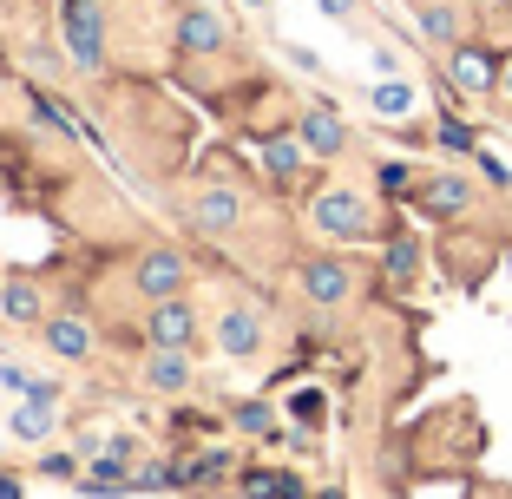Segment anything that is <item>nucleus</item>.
<instances>
[{"label":"nucleus","instance_id":"obj_1","mask_svg":"<svg viewBox=\"0 0 512 499\" xmlns=\"http://www.w3.org/2000/svg\"><path fill=\"white\" fill-rule=\"evenodd\" d=\"M60 33H66V53H73L79 73H99L106 66V14H99V0H66Z\"/></svg>","mask_w":512,"mask_h":499},{"label":"nucleus","instance_id":"obj_2","mask_svg":"<svg viewBox=\"0 0 512 499\" xmlns=\"http://www.w3.org/2000/svg\"><path fill=\"white\" fill-rule=\"evenodd\" d=\"M309 217H316V230H329L335 243H362L375 237V217H368V204L355 191H322L316 204H309Z\"/></svg>","mask_w":512,"mask_h":499},{"label":"nucleus","instance_id":"obj_3","mask_svg":"<svg viewBox=\"0 0 512 499\" xmlns=\"http://www.w3.org/2000/svg\"><path fill=\"white\" fill-rule=\"evenodd\" d=\"M132 283H138V296H145V303H165V296H178V289H184V257L158 243V250H145V257H138Z\"/></svg>","mask_w":512,"mask_h":499},{"label":"nucleus","instance_id":"obj_4","mask_svg":"<svg viewBox=\"0 0 512 499\" xmlns=\"http://www.w3.org/2000/svg\"><path fill=\"white\" fill-rule=\"evenodd\" d=\"M191 224L204 230V237H230V230L243 224V197L230 191V184H211V191L191 197Z\"/></svg>","mask_w":512,"mask_h":499},{"label":"nucleus","instance_id":"obj_5","mask_svg":"<svg viewBox=\"0 0 512 499\" xmlns=\"http://www.w3.org/2000/svg\"><path fill=\"white\" fill-rule=\"evenodd\" d=\"M302 296L322 303V309H335V303L355 296V276H348V263H335V257H309L302 263Z\"/></svg>","mask_w":512,"mask_h":499},{"label":"nucleus","instance_id":"obj_6","mask_svg":"<svg viewBox=\"0 0 512 499\" xmlns=\"http://www.w3.org/2000/svg\"><path fill=\"white\" fill-rule=\"evenodd\" d=\"M145 335H151V348H191V335H197L191 303H184V296H165V303H151Z\"/></svg>","mask_w":512,"mask_h":499},{"label":"nucleus","instance_id":"obj_7","mask_svg":"<svg viewBox=\"0 0 512 499\" xmlns=\"http://www.w3.org/2000/svg\"><path fill=\"white\" fill-rule=\"evenodd\" d=\"M447 79L460 92H493L499 86V60L480 46H447Z\"/></svg>","mask_w":512,"mask_h":499},{"label":"nucleus","instance_id":"obj_8","mask_svg":"<svg viewBox=\"0 0 512 499\" xmlns=\"http://www.w3.org/2000/svg\"><path fill=\"white\" fill-rule=\"evenodd\" d=\"M217 348H224L230 362H250L256 348H263V322H256V309H237V303H230L224 316H217Z\"/></svg>","mask_w":512,"mask_h":499},{"label":"nucleus","instance_id":"obj_9","mask_svg":"<svg viewBox=\"0 0 512 499\" xmlns=\"http://www.w3.org/2000/svg\"><path fill=\"white\" fill-rule=\"evenodd\" d=\"M145 388H158V394L191 388V362H184V348H151V362H145Z\"/></svg>","mask_w":512,"mask_h":499},{"label":"nucleus","instance_id":"obj_10","mask_svg":"<svg viewBox=\"0 0 512 499\" xmlns=\"http://www.w3.org/2000/svg\"><path fill=\"white\" fill-rule=\"evenodd\" d=\"M473 204V184L467 178H427L421 184V211H434V217H460Z\"/></svg>","mask_w":512,"mask_h":499},{"label":"nucleus","instance_id":"obj_11","mask_svg":"<svg viewBox=\"0 0 512 499\" xmlns=\"http://www.w3.org/2000/svg\"><path fill=\"white\" fill-rule=\"evenodd\" d=\"M46 348L66 355V362H86V355H92V329L79 316H53V322H46Z\"/></svg>","mask_w":512,"mask_h":499},{"label":"nucleus","instance_id":"obj_12","mask_svg":"<svg viewBox=\"0 0 512 499\" xmlns=\"http://www.w3.org/2000/svg\"><path fill=\"white\" fill-rule=\"evenodd\" d=\"M178 46L184 53H217V46H224V20L204 14V7H191V14L178 20Z\"/></svg>","mask_w":512,"mask_h":499},{"label":"nucleus","instance_id":"obj_13","mask_svg":"<svg viewBox=\"0 0 512 499\" xmlns=\"http://www.w3.org/2000/svg\"><path fill=\"white\" fill-rule=\"evenodd\" d=\"M296 138L309 145V152H322V158H335L348 145V132H342V119H335V112H309V119L296 125Z\"/></svg>","mask_w":512,"mask_h":499},{"label":"nucleus","instance_id":"obj_14","mask_svg":"<svg viewBox=\"0 0 512 499\" xmlns=\"http://www.w3.org/2000/svg\"><path fill=\"white\" fill-rule=\"evenodd\" d=\"M421 40L427 46H460V7H447V0L421 7Z\"/></svg>","mask_w":512,"mask_h":499},{"label":"nucleus","instance_id":"obj_15","mask_svg":"<svg viewBox=\"0 0 512 499\" xmlns=\"http://www.w3.org/2000/svg\"><path fill=\"white\" fill-rule=\"evenodd\" d=\"M263 165H270L276 184H289L302 171V138H270V145H263Z\"/></svg>","mask_w":512,"mask_h":499},{"label":"nucleus","instance_id":"obj_16","mask_svg":"<svg viewBox=\"0 0 512 499\" xmlns=\"http://www.w3.org/2000/svg\"><path fill=\"white\" fill-rule=\"evenodd\" d=\"M0 316L7 322H40V289L33 283H7L0 289Z\"/></svg>","mask_w":512,"mask_h":499},{"label":"nucleus","instance_id":"obj_17","mask_svg":"<svg viewBox=\"0 0 512 499\" xmlns=\"http://www.w3.org/2000/svg\"><path fill=\"white\" fill-rule=\"evenodd\" d=\"M46 434H53V408L20 401V408H14V440H27V447H33V440H46Z\"/></svg>","mask_w":512,"mask_h":499},{"label":"nucleus","instance_id":"obj_18","mask_svg":"<svg viewBox=\"0 0 512 499\" xmlns=\"http://www.w3.org/2000/svg\"><path fill=\"white\" fill-rule=\"evenodd\" d=\"M375 112H381V119H401V112H414V86H407V79L375 86Z\"/></svg>","mask_w":512,"mask_h":499},{"label":"nucleus","instance_id":"obj_19","mask_svg":"<svg viewBox=\"0 0 512 499\" xmlns=\"http://www.w3.org/2000/svg\"><path fill=\"white\" fill-rule=\"evenodd\" d=\"M414 263H421L414 237H394V243H388V283H407V276H414Z\"/></svg>","mask_w":512,"mask_h":499},{"label":"nucleus","instance_id":"obj_20","mask_svg":"<svg viewBox=\"0 0 512 499\" xmlns=\"http://www.w3.org/2000/svg\"><path fill=\"white\" fill-rule=\"evenodd\" d=\"M237 427H243V434H276V414L256 408V401H243V408H237Z\"/></svg>","mask_w":512,"mask_h":499},{"label":"nucleus","instance_id":"obj_21","mask_svg":"<svg viewBox=\"0 0 512 499\" xmlns=\"http://www.w3.org/2000/svg\"><path fill=\"white\" fill-rule=\"evenodd\" d=\"M440 145H447V152H480V145H473V125H460V119L440 125Z\"/></svg>","mask_w":512,"mask_h":499},{"label":"nucleus","instance_id":"obj_22","mask_svg":"<svg viewBox=\"0 0 512 499\" xmlns=\"http://www.w3.org/2000/svg\"><path fill=\"white\" fill-rule=\"evenodd\" d=\"M27 401H40V408H60V381H27Z\"/></svg>","mask_w":512,"mask_h":499},{"label":"nucleus","instance_id":"obj_23","mask_svg":"<svg viewBox=\"0 0 512 499\" xmlns=\"http://www.w3.org/2000/svg\"><path fill=\"white\" fill-rule=\"evenodd\" d=\"M407 184H414V171H407V165H381V191H407Z\"/></svg>","mask_w":512,"mask_h":499},{"label":"nucleus","instance_id":"obj_24","mask_svg":"<svg viewBox=\"0 0 512 499\" xmlns=\"http://www.w3.org/2000/svg\"><path fill=\"white\" fill-rule=\"evenodd\" d=\"M480 171H486V178H493V184H512V171H506V158H493V152H480Z\"/></svg>","mask_w":512,"mask_h":499},{"label":"nucleus","instance_id":"obj_25","mask_svg":"<svg viewBox=\"0 0 512 499\" xmlns=\"http://www.w3.org/2000/svg\"><path fill=\"white\" fill-rule=\"evenodd\" d=\"M27 381H33V375H27V368H14V362L0 368V388H14V394H27Z\"/></svg>","mask_w":512,"mask_h":499},{"label":"nucleus","instance_id":"obj_26","mask_svg":"<svg viewBox=\"0 0 512 499\" xmlns=\"http://www.w3.org/2000/svg\"><path fill=\"white\" fill-rule=\"evenodd\" d=\"M322 14H335V20H348V14H355V0H322Z\"/></svg>","mask_w":512,"mask_h":499},{"label":"nucleus","instance_id":"obj_27","mask_svg":"<svg viewBox=\"0 0 512 499\" xmlns=\"http://www.w3.org/2000/svg\"><path fill=\"white\" fill-rule=\"evenodd\" d=\"M0 499H20V480H7V473H0Z\"/></svg>","mask_w":512,"mask_h":499},{"label":"nucleus","instance_id":"obj_28","mask_svg":"<svg viewBox=\"0 0 512 499\" xmlns=\"http://www.w3.org/2000/svg\"><path fill=\"white\" fill-rule=\"evenodd\" d=\"M499 86H506V92H512V60H506V66H499Z\"/></svg>","mask_w":512,"mask_h":499},{"label":"nucleus","instance_id":"obj_29","mask_svg":"<svg viewBox=\"0 0 512 499\" xmlns=\"http://www.w3.org/2000/svg\"><path fill=\"white\" fill-rule=\"evenodd\" d=\"M250 7H270V0H250Z\"/></svg>","mask_w":512,"mask_h":499},{"label":"nucleus","instance_id":"obj_30","mask_svg":"<svg viewBox=\"0 0 512 499\" xmlns=\"http://www.w3.org/2000/svg\"><path fill=\"white\" fill-rule=\"evenodd\" d=\"M322 499H342V493H322Z\"/></svg>","mask_w":512,"mask_h":499}]
</instances>
